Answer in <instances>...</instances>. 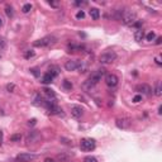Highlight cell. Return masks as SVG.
Masks as SVG:
<instances>
[{"mask_svg":"<svg viewBox=\"0 0 162 162\" xmlns=\"http://www.w3.org/2000/svg\"><path fill=\"white\" fill-rule=\"evenodd\" d=\"M75 5H86V1H75Z\"/></svg>","mask_w":162,"mask_h":162,"instance_id":"8d00e7d4","label":"cell"},{"mask_svg":"<svg viewBox=\"0 0 162 162\" xmlns=\"http://www.w3.org/2000/svg\"><path fill=\"white\" fill-rule=\"evenodd\" d=\"M62 85H63V88L66 90H71V89H72V84H71V81H69V80H63Z\"/></svg>","mask_w":162,"mask_h":162,"instance_id":"cb8c5ba5","label":"cell"},{"mask_svg":"<svg viewBox=\"0 0 162 162\" xmlns=\"http://www.w3.org/2000/svg\"><path fill=\"white\" fill-rule=\"evenodd\" d=\"M39 139H41V134L37 131H32L31 133H28V136H27L28 143H37V142H39Z\"/></svg>","mask_w":162,"mask_h":162,"instance_id":"9c48e42d","label":"cell"},{"mask_svg":"<svg viewBox=\"0 0 162 162\" xmlns=\"http://www.w3.org/2000/svg\"><path fill=\"white\" fill-rule=\"evenodd\" d=\"M34 56H36V52L33 51V50H29V51H27L26 53H24V58L29 60V58H32V57H34Z\"/></svg>","mask_w":162,"mask_h":162,"instance_id":"7402d4cb","label":"cell"},{"mask_svg":"<svg viewBox=\"0 0 162 162\" xmlns=\"http://www.w3.org/2000/svg\"><path fill=\"white\" fill-rule=\"evenodd\" d=\"M52 80H53V79H52V76L48 75V74H45L43 76H42V82L46 84V85H47V84H51Z\"/></svg>","mask_w":162,"mask_h":162,"instance_id":"44dd1931","label":"cell"},{"mask_svg":"<svg viewBox=\"0 0 162 162\" xmlns=\"http://www.w3.org/2000/svg\"><path fill=\"white\" fill-rule=\"evenodd\" d=\"M161 113H162V107L158 108V114H161Z\"/></svg>","mask_w":162,"mask_h":162,"instance_id":"f35d334b","label":"cell"},{"mask_svg":"<svg viewBox=\"0 0 162 162\" xmlns=\"http://www.w3.org/2000/svg\"><path fill=\"white\" fill-rule=\"evenodd\" d=\"M36 158H37V156L33 155V153H20V155L17 156L15 160L18 162H31V161L36 160Z\"/></svg>","mask_w":162,"mask_h":162,"instance_id":"ba28073f","label":"cell"},{"mask_svg":"<svg viewBox=\"0 0 162 162\" xmlns=\"http://www.w3.org/2000/svg\"><path fill=\"white\" fill-rule=\"evenodd\" d=\"M84 17H85V13L82 10H79L77 13H76V18H77V19H82Z\"/></svg>","mask_w":162,"mask_h":162,"instance_id":"4dcf8cb0","label":"cell"},{"mask_svg":"<svg viewBox=\"0 0 162 162\" xmlns=\"http://www.w3.org/2000/svg\"><path fill=\"white\" fill-rule=\"evenodd\" d=\"M7 90L9 93H13L14 90H15V85L14 84H9V85H7Z\"/></svg>","mask_w":162,"mask_h":162,"instance_id":"f546056e","label":"cell"},{"mask_svg":"<svg viewBox=\"0 0 162 162\" xmlns=\"http://www.w3.org/2000/svg\"><path fill=\"white\" fill-rule=\"evenodd\" d=\"M47 74L51 75L52 79H53V77H56V76H58V74H60V69L57 67V66H51V67L48 69V72H47Z\"/></svg>","mask_w":162,"mask_h":162,"instance_id":"2e32d148","label":"cell"},{"mask_svg":"<svg viewBox=\"0 0 162 162\" xmlns=\"http://www.w3.org/2000/svg\"><path fill=\"white\" fill-rule=\"evenodd\" d=\"M136 90H137L138 93H142L143 95H147V96L152 94V89H151L150 85H147V84H139V85H137Z\"/></svg>","mask_w":162,"mask_h":162,"instance_id":"30bf717a","label":"cell"},{"mask_svg":"<svg viewBox=\"0 0 162 162\" xmlns=\"http://www.w3.org/2000/svg\"><path fill=\"white\" fill-rule=\"evenodd\" d=\"M36 123H37V119H31V120L28 122V124H29V126H34Z\"/></svg>","mask_w":162,"mask_h":162,"instance_id":"e575fe53","label":"cell"},{"mask_svg":"<svg viewBox=\"0 0 162 162\" xmlns=\"http://www.w3.org/2000/svg\"><path fill=\"white\" fill-rule=\"evenodd\" d=\"M155 38H156V34H155V32H152V31L148 33V34L146 36V39H147V41H150V42H151V41H153Z\"/></svg>","mask_w":162,"mask_h":162,"instance_id":"484cf974","label":"cell"},{"mask_svg":"<svg viewBox=\"0 0 162 162\" xmlns=\"http://www.w3.org/2000/svg\"><path fill=\"white\" fill-rule=\"evenodd\" d=\"M33 104H34L36 107H43V104H45V100L41 98V95H37L36 99H34V101H33Z\"/></svg>","mask_w":162,"mask_h":162,"instance_id":"ffe728a7","label":"cell"},{"mask_svg":"<svg viewBox=\"0 0 162 162\" xmlns=\"http://www.w3.org/2000/svg\"><path fill=\"white\" fill-rule=\"evenodd\" d=\"M5 47V41H4V38H0V48H4Z\"/></svg>","mask_w":162,"mask_h":162,"instance_id":"d6a6232c","label":"cell"},{"mask_svg":"<svg viewBox=\"0 0 162 162\" xmlns=\"http://www.w3.org/2000/svg\"><path fill=\"white\" fill-rule=\"evenodd\" d=\"M82 114H84V110H82V108H81V107H79V105H72V107H71V115H72L74 118L80 119L81 117H82Z\"/></svg>","mask_w":162,"mask_h":162,"instance_id":"7c38bea8","label":"cell"},{"mask_svg":"<svg viewBox=\"0 0 162 162\" xmlns=\"http://www.w3.org/2000/svg\"><path fill=\"white\" fill-rule=\"evenodd\" d=\"M53 43H56V38L52 37V36H48V37L42 38V39L36 41L34 43H33V46L34 47H47V46H51Z\"/></svg>","mask_w":162,"mask_h":162,"instance_id":"5b68a950","label":"cell"},{"mask_svg":"<svg viewBox=\"0 0 162 162\" xmlns=\"http://www.w3.org/2000/svg\"><path fill=\"white\" fill-rule=\"evenodd\" d=\"M43 91H45V94H46L50 99H51V98H52V99L56 98V93H55L52 89H50V88H45V89H43Z\"/></svg>","mask_w":162,"mask_h":162,"instance_id":"d6986e66","label":"cell"},{"mask_svg":"<svg viewBox=\"0 0 162 162\" xmlns=\"http://www.w3.org/2000/svg\"><path fill=\"white\" fill-rule=\"evenodd\" d=\"M31 10H32V5H31V4H24V5H23V8H22V12L24 13V14L29 13Z\"/></svg>","mask_w":162,"mask_h":162,"instance_id":"603a6c76","label":"cell"},{"mask_svg":"<svg viewBox=\"0 0 162 162\" xmlns=\"http://www.w3.org/2000/svg\"><path fill=\"white\" fill-rule=\"evenodd\" d=\"M137 20V14L132 10H126L122 15V22L126 26H133V23Z\"/></svg>","mask_w":162,"mask_h":162,"instance_id":"3957f363","label":"cell"},{"mask_svg":"<svg viewBox=\"0 0 162 162\" xmlns=\"http://www.w3.org/2000/svg\"><path fill=\"white\" fill-rule=\"evenodd\" d=\"M5 13H7V15H8L9 18H12V17H13V14H14L13 8H12L10 5H7V7H5Z\"/></svg>","mask_w":162,"mask_h":162,"instance_id":"d4e9b609","label":"cell"},{"mask_svg":"<svg viewBox=\"0 0 162 162\" xmlns=\"http://www.w3.org/2000/svg\"><path fill=\"white\" fill-rule=\"evenodd\" d=\"M119 82V79H118V76L117 75H114V74H108L105 76V84L108 85L109 88H115Z\"/></svg>","mask_w":162,"mask_h":162,"instance_id":"52a82bcc","label":"cell"},{"mask_svg":"<svg viewBox=\"0 0 162 162\" xmlns=\"http://www.w3.org/2000/svg\"><path fill=\"white\" fill-rule=\"evenodd\" d=\"M161 41H162V38H161V37H158V38H157V39H156V45H161Z\"/></svg>","mask_w":162,"mask_h":162,"instance_id":"74e56055","label":"cell"},{"mask_svg":"<svg viewBox=\"0 0 162 162\" xmlns=\"http://www.w3.org/2000/svg\"><path fill=\"white\" fill-rule=\"evenodd\" d=\"M89 14H90V17H91L94 20H98V19L100 18V10L98 8H91V9H90V12H89Z\"/></svg>","mask_w":162,"mask_h":162,"instance_id":"9a60e30c","label":"cell"},{"mask_svg":"<svg viewBox=\"0 0 162 162\" xmlns=\"http://www.w3.org/2000/svg\"><path fill=\"white\" fill-rule=\"evenodd\" d=\"M115 126L119 128V129H128L131 126H132V120L127 117H122V118H118L115 120Z\"/></svg>","mask_w":162,"mask_h":162,"instance_id":"8992f818","label":"cell"},{"mask_svg":"<svg viewBox=\"0 0 162 162\" xmlns=\"http://www.w3.org/2000/svg\"><path fill=\"white\" fill-rule=\"evenodd\" d=\"M79 63H80V60H69L65 63V69L66 71H75L77 70Z\"/></svg>","mask_w":162,"mask_h":162,"instance_id":"8fae6325","label":"cell"},{"mask_svg":"<svg viewBox=\"0 0 162 162\" xmlns=\"http://www.w3.org/2000/svg\"><path fill=\"white\" fill-rule=\"evenodd\" d=\"M22 139V136L20 134H13L12 137H10V141L12 142H19Z\"/></svg>","mask_w":162,"mask_h":162,"instance_id":"4316f807","label":"cell"},{"mask_svg":"<svg viewBox=\"0 0 162 162\" xmlns=\"http://www.w3.org/2000/svg\"><path fill=\"white\" fill-rule=\"evenodd\" d=\"M77 70H79V72H81V74L86 72V71H88V63H85L84 61H80V63L77 66Z\"/></svg>","mask_w":162,"mask_h":162,"instance_id":"e0dca14e","label":"cell"},{"mask_svg":"<svg viewBox=\"0 0 162 162\" xmlns=\"http://www.w3.org/2000/svg\"><path fill=\"white\" fill-rule=\"evenodd\" d=\"M84 162H98V160L94 156H86L84 158Z\"/></svg>","mask_w":162,"mask_h":162,"instance_id":"83f0119b","label":"cell"},{"mask_svg":"<svg viewBox=\"0 0 162 162\" xmlns=\"http://www.w3.org/2000/svg\"><path fill=\"white\" fill-rule=\"evenodd\" d=\"M141 100H142V95H136V96L133 98V103L137 104V103H139Z\"/></svg>","mask_w":162,"mask_h":162,"instance_id":"1f68e13d","label":"cell"},{"mask_svg":"<svg viewBox=\"0 0 162 162\" xmlns=\"http://www.w3.org/2000/svg\"><path fill=\"white\" fill-rule=\"evenodd\" d=\"M95 146H96V143H95V141L93 138H84V139H81V142H80V148L85 152L93 151L95 148Z\"/></svg>","mask_w":162,"mask_h":162,"instance_id":"277c9868","label":"cell"},{"mask_svg":"<svg viewBox=\"0 0 162 162\" xmlns=\"http://www.w3.org/2000/svg\"><path fill=\"white\" fill-rule=\"evenodd\" d=\"M104 75H105V70H104V69H99L96 71H94V72L91 74V76H90V77L82 84V88L86 89V90L93 89L95 85H96L99 81L101 80V77H103Z\"/></svg>","mask_w":162,"mask_h":162,"instance_id":"6da1fadb","label":"cell"},{"mask_svg":"<svg viewBox=\"0 0 162 162\" xmlns=\"http://www.w3.org/2000/svg\"><path fill=\"white\" fill-rule=\"evenodd\" d=\"M144 38V31L142 29V28H139V29H137L136 32H134V39L137 41V42H141L142 39Z\"/></svg>","mask_w":162,"mask_h":162,"instance_id":"5bb4252c","label":"cell"},{"mask_svg":"<svg viewBox=\"0 0 162 162\" xmlns=\"http://www.w3.org/2000/svg\"><path fill=\"white\" fill-rule=\"evenodd\" d=\"M117 60V53L114 51H108L105 53H103L101 56L99 57V62L103 63V65H109V63H113L114 61Z\"/></svg>","mask_w":162,"mask_h":162,"instance_id":"7a4b0ae2","label":"cell"},{"mask_svg":"<svg viewBox=\"0 0 162 162\" xmlns=\"http://www.w3.org/2000/svg\"><path fill=\"white\" fill-rule=\"evenodd\" d=\"M142 24H143V22H141V20H138V19H137V20H136L134 23H133V26H132V27H136L137 29H139V28H142Z\"/></svg>","mask_w":162,"mask_h":162,"instance_id":"f1b7e54d","label":"cell"},{"mask_svg":"<svg viewBox=\"0 0 162 162\" xmlns=\"http://www.w3.org/2000/svg\"><path fill=\"white\" fill-rule=\"evenodd\" d=\"M152 93H153L157 98H160L161 95H162V89H161V85H160V82H157V84H156L155 90H152Z\"/></svg>","mask_w":162,"mask_h":162,"instance_id":"ac0fdd59","label":"cell"},{"mask_svg":"<svg viewBox=\"0 0 162 162\" xmlns=\"http://www.w3.org/2000/svg\"><path fill=\"white\" fill-rule=\"evenodd\" d=\"M155 61H156L157 65H162V61H161V57H160V56H157L156 58H155Z\"/></svg>","mask_w":162,"mask_h":162,"instance_id":"836d02e7","label":"cell"},{"mask_svg":"<svg viewBox=\"0 0 162 162\" xmlns=\"http://www.w3.org/2000/svg\"><path fill=\"white\" fill-rule=\"evenodd\" d=\"M3 26V20H1V18H0V27Z\"/></svg>","mask_w":162,"mask_h":162,"instance_id":"ab89813d","label":"cell"},{"mask_svg":"<svg viewBox=\"0 0 162 162\" xmlns=\"http://www.w3.org/2000/svg\"><path fill=\"white\" fill-rule=\"evenodd\" d=\"M45 162H57V160H55V158H51V157H47V158L45 160Z\"/></svg>","mask_w":162,"mask_h":162,"instance_id":"d590c367","label":"cell"},{"mask_svg":"<svg viewBox=\"0 0 162 162\" xmlns=\"http://www.w3.org/2000/svg\"><path fill=\"white\" fill-rule=\"evenodd\" d=\"M48 112H50V114H52V115H60L61 112H62V109L57 105V104H55V105L48 108Z\"/></svg>","mask_w":162,"mask_h":162,"instance_id":"4fadbf2b","label":"cell"}]
</instances>
